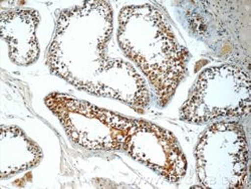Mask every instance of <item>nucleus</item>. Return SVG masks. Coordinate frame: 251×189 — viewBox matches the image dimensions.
<instances>
[{"instance_id":"f03ea898","label":"nucleus","mask_w":251,"mask_h":189,"mask_svg":"<svg viewBox=\"0 0 251 189\" xmlns=\"http://www.w3.org/2000/svg\"><path fill=\"white\" fill-rule=\"evenodd\" d=\"M118 19L121 50L147 78L159 106L165 107L186 76L189 53L179 44L168 19L152 4L125 6Z\"/></svg>"},{"instance_id":"39448f33","label":"nucleus","mask_w":251,"mask_h":189,"mask_svg":"<svg viewBox=\"0 0 251 189\" xmlns=\"http://www.w3.org/2000/svg\"><path fill=\"white\" fill-rule=\"evenodd\" d=\"M196 171L205 188H243L248 172V146L242 126L212 124L195 148Z\"/></svg>"},{"instance_id":"0eeeda50","label":"nucleus","mask_w":251,"mask_h":189,"mask_svg":"<svg viewBox=\"0 0 251 189\" xmlns=\"http://www.w3.org/2000/svg\"><path fill=\"white\" fill-rule=\"evenodd\" d=\"M39 22V13L33 9L1 12V36L6 41L9 58L14 64L29 66L37 60L39 47L35 30Z\"/></svg>"},{"instance_id":"7ed1b4c3","label":"nucleus","mask_w":251,"mask_h":189,"mask_svg":"<svg viewBox=\"0 0 251 189\" xmlns=\"http://www.w3.org/2000/svg\"><path fill=\"white\" fill-rule=\"evenodd\" d=\"M251 82L240 67L224 64L200 73L180 110L182 121L205 124L219 118H239L250 113Z\"/></svg>"},{"instance_id":"20e7f679","label":"nucleus","mask_w":251,"mask_h":189,"mask_svg":"<svg viewBox=\"0 0 251 189\" xmlns=\"http://www.w3.org/2000/svg\"><path fill=\"white\" fill-rule=\"evenodd\" d=\"M45 103L75 144L92 151L123 150L134 119L66 94L52 93Z\"/></svg>"},{"instance_id":"6e6552de","label":"nucleus","mask_w":251,"mask_h":189,"mask_svg":"<svg viewBox=\"0 0 251 189\" xmlns=\"http://www.w3.org/2000/svg\"><path fill=\"white\" fill-rule=\"evenodd\" d=\"M43 152L15 126H2L0 135V175L2 178L26 171L36 166Z\"/></svg>"},{"instance_id":"f257e3e1","label":"nucleus","mask_w":251,"mask_h":189,"mask_svg":"<svg viewBox=\"0 0 251 189\" xmlns=\"http://www.w3.org/2000/svg\"><path fill=\"white\" fill-rule=\"evenodd\" d=\"M112 32L113 10L107 1L65 9L50 45V70L81 91L144 109L150 103L146 81L130 62L107 55Z\"/></svg>"},{"instance_id":"423d86ee","label":"nucleus","mask_w":251,"mask_h":189,"mask_svg":"<svg viewBox=\"0 0 251 189\" xmlns=\"http://www.w3.org/2000/svg\"><path fill=\"white\" fill-rule=\"evenodd\" d=\"M123 151L169 182L177 183L186 175L187 159L177 138L152 122L134 119Z\"/></svg>"}]
</instances>
